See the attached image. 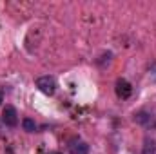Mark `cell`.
Masks as SVG:
<instances>
[{"label": "cell", "mask_w": 156, "mask_h": 154, "mask_svg": "<svg viewBox=\"0 0 156 154\" xmlns=\"http://www.w3.org/2000/svg\"><path fill=\"white\" fill-rule=\"evenodd\" d=\"M2 121L7 125V127H16L18 123V113L13 105H5V109L2 111Z\"/></svg>", "instance_id": "2"}, {"label": "cell", "mask_w": 156, "mask_h": 154, "mask_svg": "<svg viewBox=\"0 0 156 154\" xmlns=\"http://www.w3.org/2000/svg\"><path fill=\"white\" fill-rule=\"evenodd\" d=\"M116 96L118 98H122V100H125V98H129L131 94H133V87H131V83L127 82V80H123V78H120L116 80Z\"/></svg>", "instance_id": "3"}, {"label": "cell", "mask_w": 156, "mask_h": 154, "mask_svg": "<svg viewBox=\"0 0 156 154\" xmlns=\"http://www.w3.org/2000/svg\"><path fill=\"white\" fill-rule=\"evenodd\" d=\"M144 154H156V142L153 138H147L145 142H144Z\"/></svg>", "instance_id": "6"}, {"label": "cell", "mask_w": 156, "mask_h": 154, "mask_svg": "<svg viewBox=\"0 0 156 154\" xmlns=\"http://www.w3.org/2000/svg\"><path fill=\"white\" fill-rule=\"evenodd\" d=\"M37 87H38L44 94L51 96V94H55V91H56V82H55L53 76H40L38 80H37Z\"/></svg>", "instance_id": "1"}, {"label": "cell", "mask_w": 156, "mask_h": 154, "mask_svg": "<svg viewBox=\"0 0 156 154\" xmlns=\"http://www.w3.org/2000/svg\"><path fill=\"white\" fill-rule=\"evenodd\" d=\"M22 125H24V131H27V132H35V129H37V123L31 118H24Z\"/></svg>", "instance_id": "7"}, {"label": "cell", "mask_w": 156, "mask_h": 154, "mask_svg": "<svg viewBox=\"0 0 156 154\" xmlns=\"http://www.w3.org/2000/svg\"><path fill=\"white\" fill-rule=\"evenodd\" d=\"M2 102H4V94H2V91H0V105H2Z\"/></svg>", "instance_id": "8"}, {"label": "cell", "mask_w": 156, "mask_h": 154, "mask_svg": "<svg viewBox=\"0 0 156 154\" xmlns=\"http://www.w3.org/2000/svg\"><path fill=\"white\" fill-rule=\"evenodd\" d=\"M134 121L140 123V125H149V123H151V113H147V111H138V113L134 114Z\"/></svg>", "instance_id": "5"}, {"label": "cell", "mask_w": 156, "mask_h": 154, "mask_svg": "<svg viewBox=\"0 0 156 154\" xmlns=\"http://www.w3.org/2000/svg\"><path fill=\"white\" fill-rule=\"evenodd\" d=\"M69 152L71 154H89V145L85 142H73L69 145Z\"/></svg>", "instance_id": "4"}, {"label": "cell", "mask_w": 156, "mask_h": 154, "mask_svg": "<svg viewBox=\"0 0 156 154\" xmlns=\"http://www.w3.org/2000/svg\"><path fill=\"white\" fill-rule=\"evenodd\" d=\"M154 129H156V123H154Z\"/></svg>", "instance_id": "9"}]
</instances>
